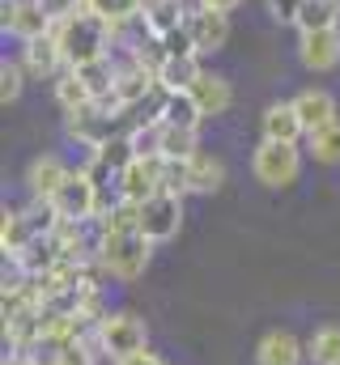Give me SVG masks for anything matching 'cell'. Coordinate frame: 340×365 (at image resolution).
I'll list each match as a JSON object with an SVG mask.
<instances>
[{
    "label": "cell",
    "mask_w": 340,
    "mask_h": 365,
    "mask_svg": "<svg viewBox=\"0 0 340 365\" xmlns=\"http://www.w3.org/2000/svg\"><path fill=\"white\" fill-rule=\"evenodd\" d=\"M56 38H60V51H64V64L69 68H85L94 60H106L111 56V43H115V26L102 21L98 13H73L56 26Z\"/></svg>",
    "instance_id": "6da1fadb"
},
{
    "label": "cell",
    "mask_w": 340,
    "mask_h": 365,
    "mask_svg": "<svg viewBox=\"0 0 340 365\" xmlns=\"http://www.w3.org/2000/svg\"><path fill=\"white\" fill-rule=\"evenodd\" d=\"M149 255H154V242L141 230H106V242H102V255H98V272L115 276V280H136L149 268Z\"/></svg>",
    "instance_id": "7a4b0ae2"
},
{
    "label": "cell",
    "mask_w": 340,
    "mask_h": 365,
    "mask_svg": "<svg viewBox=\"0 0 340 365\" xmlns=\"http://www.w3.org/2000/svg\"><path fill=\"white\" fill-rule=\"evenodd\" d=\"M145 344H149V331H145V323H141L136 314H128V310H106V314L98 319V349H102V357L124 361V357L145 353Z\"/></svg>",
    "instance_id": "3957f363"
},
{
    "label": "cell",
    "mask_w": 340,
    "mask_h": 365,
    "mask_svg": "<svg viewBox=\"0 0 340 365\" xmlns=\"http://www.w3.org/2000/svg\"><path fill=\"white\" fill-rule=\"evenodd\" d=\"M51 204H56V212H60L64 221H89V217L106 212L102 187L89 175V166H85V170H69V179L60 182V191L51 195Z\"/></svg>",
    "instance_id": "277c9868"
},
{
    "label": "cell",
    "mask_w": 340,
    "mask_h": 365,
    "mask_svg": "<svg viewBox=\"0 0 340 365\" xmlns=\"http://www.w3.org/2000/svg\"><path fill=\"white\" fill-rule=\"evenodd\" d=\"M251 175L264 187H289L302 175V149L294 140H259L251 158Z\"/></svg>",
    "instance_id": "5b68a950"
},
{
    "label": "cell",
    "mask_w": 340,
    "mask_h": 365,
    "mask_svg": "<svg viewBox=\"0 0 340 365\" xmlns=\"http://www.w3.org/2000/svg\"><path fill=\"white\" fill-rule=\"evenodd\" d=\"M64 128H69L73 140H81L85 149L94 153L98 145H106L111 136H119V115H115L106 102H89V106H81V110H69Z\"/></svg>",
    "instance_id": "8992f818"
},
{
    "label": "cell",
    "mask_w": 340,
    "mask_h": 365,
    "mask_svg": "<svg viewBox=\"0 0 340 365\" xmlns=\"http://www.w3.org/2000/svg\"><path fill=\"white\" fill-rule=\"evenodd\" d=\"M183 225V195H170V191H158L141 204V234L149 242H170Z\"/></svg>",
    "instance_id": "52a82bcc"
},
{
    "label": "cell",
    "mask_w": 340,
    "mask_h": 365,
    "mask_svg": "<svg viewBox=\"0 0 340 365\" xmlns=\"http://www.w3.org/2000/svg\"><path fill=\"white\" fill-rule=\"evenodd\" d=\"M187 34L196 43V56H213L230 43V13L200 4L196 13H187Z\"/></svg>",
    "instance_id": "ba28073f"
},
{
    "label": "cell",
    "mask_w": 340,
    "mask_h": 365,
    "mask_svg": "<svg viewBox=\"0 0 340 365\" xmlns=\"http://www.w3.org/2000/svg\"><path fill=\"white\" fill-rule=\"evenodd\" d=\"M119 200H132V204H145L149 195L162 191V158H136L119 179H115Z\"/></svg>",
    "instance_id": "9c48e42d"
},
{
    "label": "cell",
    "mask_w": 340,
    "mask_h": 365,
    "mask_svg": "<svg viewBox=\"0 0 340 365\" xmlns=\"http://www.w3.org/2000/svg\"><path fill=\"white\" fill-rule=\"evenodd\" d=\"M0 9H4V30H9V34H17L21 43L43 38V34H51V30H56V21L43 13V4H39V0H4Z\"/></svg>",
    "instance_id": "30bf717a"
},
{
    "label": "cell",
    "mask_w": 340,
    "mask_h": 365,
    "mask_svg": "<svg viewBox=\"0 0 340 365\" xmlns=\"http://www.w3.org/2000/svg\"><path fill=\"white\" fill-rule=\"evenodd\" d=\"M298 60H302L311 73H332L340 64V26L298 34Z\"/></svg>",
    "instance_id": "8fae6325"
},
{
    "label": "cell",
    "mask_w": 340,
    "mask_h": 365,
    "mask_svg": "<svg viewBox=\"0 0 340 365\" xmlns=\"http://www.w3.org/2000/svg\"><path fill=\"white\" fill-rule=\"evenodd\" d=\"M21 68H26L30 77H47V81H56V77L69 68V64H64V51H60L56 30H51V34H43V38L21 43Z\"/></svg>",
    "instance_id": "7c38bea8"
},
{
    "label": "cell",
    "mask_w": 340,
    "mask_h": 365,
    "mask_svg": "<svg viewBox=\"0 0 340 365\" xmlns=\"http://www.w3.org/2000/svg\"><path fill=\"white\" fill-rule=\"evenodd\" d=\"M302 361H306V344L294 331H285V327L268 331L255 344V365H302Z\"/></svg>",
    "instance_id": "4fadbf2b"
},
{
    "label": "cell",
    "mask_w": 340,
    "mask_h": 365,
    "mask_svg": "<svg viewBox=\"0 0 340 365\" xmlns=\"http://www.w3.org/2000/svg\"><path fill=\"white\" fill-rule=\"evenodd\" d=\"M64 179H69V166L56 153H43V158H34L26 166V191H30V200H51Z\"/></svg>",
    "instance_id": "5bb4252c"
},
{
    "label": "cell",
    "mask_w": 340,
    "mask_h": 365,
    "mask_svg": "<svg viewBox=\"0 0 340 365\" xmlns=\"http://www.w3.org/2000/svg\"><path fill=\"white\" fill-rule=\"evenodd\" d=\"M191 98H196V106H200V115L204 119H217V115H226L230 110V102H234V90H230V81L226 77H217V73H200L196 77V86H191Z\"/></svg>",
    "instance_id": "9a60e30c"
},
{
    "label": "cell",
    "mask_w": 340,
    "mask_h": 365,
    "mask_svg": "<svg viewBox=\"0 0 340 365\" xmlns=\"http://www.w3.org/2000/svg\"><path fill=\"white\" fill-rule=\"evenodd\" d=\"M259 128H264V140H294V145H298V136H306V128H302L294 102H272V106L259 115Z\"/></svg>",
    "instance_id": "2e32d148"
},
{
    "label": "cell",
    "mask_w": 340,
    "mask_h": 365,
    "mask_svg": "<svg viewBox=\"0 0 340 365\" xmlns=\"http://www.w3.org/2000/svg\"><path fill=\"white\" fill-rule=\"evenodd\" d=\"M294 106H298V119H302L306 136L319 132V128H328V123H336V98L328 90H302L294 98Z\"/></svg>",
    "instance_id": "e0dca14e"
},
{
    "label": "cell",
    "mask_w": 340,
    "mask_h": 365,
    "mask_svg": "<svg viewBox=\"0 0 340 365\" xmlns=\"http://www.w3.org/2000/svg\"><path fill=\"white\" fill-rule=\"evenodd\" d=\"M187 21V4L183 0H145V13H141V26L158 38H166L170 30H179Z\"/></svg>",
    "instance_id": "ac0fdd59"
},
{
    "label": "cell",
    "mask_w": 340,
    "mask_h": 365,
    "mask_svg": "<svg viewBox=\"0 0 340 365\" xmlns=\"http://www.w3.org/2000/svg\"><path fill=\"white\" fill-rule=\"evenodd\" d=\"M187 182H191V191L196 195H213L221 182H226V162L221 158H213V153H191L187 158Z\"/></svg>",
    "instance_id": "d6986e66"
},
{
    "label": "cell",
    "mask_w": 340,
    "mask_h": 365,
    "mask_svg": "<svg viewBox=\"0 0 340 365\" xmlns=\"http://www.w3.org/2000/svg\"><path fill=\"white\" fill-rule=\"evenodd\" d=\"M200 56H166V64L158 68V86L166 93H187L200 77Z\"/></svg>",
    "instance_id": "ffe728a7"
},
{
    "label": "cell",
    "mask_w": 340,
    "mask_h": 365,
    "mask_svg": "<svg viewBox=\"0 0 340 365\" xmlns=\"http://www.w3.org/2000/svg\"><path fill=\"white\" fill-rule=\"evenodd\" d=\"M298 34H311V30H332L340 26V0H302L298 17H294Z\"/></svg>",
    "instance_id": "44dd1931"
},
{
    "label": "cell",
    "mask_w": 340,
    "mask_h": 365,
    "mask_svg": "<svg viewBox=\"0 0 340 365\" xmlns=\"http://www.w3.org/2000/svg\"><path fill=\"white\" fill-rule=\"evenodd\" d=\"M162 123H166V128H191V132H200L204 115H200V106H196L191 93H166V102H162Z\"/></svg>",
    "instance_id": "7402d4cb"
},
{
    "label": "cell",
    "mask_w": 340,
    "mask_h": 365,
    "mask_svg": "<svg viewBox=\"0 0 340 365\" xmlns=\"http://www.w3.org/2000/svg\"><path fill=\"white\" fill-rule=\"evenodd\" d=\"M85 9H89V13H98L102 21H111L115 30H124V26L141 21L145 0H85Z\"/></svg>",
    "instance_id": "603a6c76"
},
{
    "label": "cell",
    "mask_w": 340,
    "mask_h": 365,
    "mask_svg": "<svg viewBox=\"0 0 340 365\" xmlns=\"http://www.w3.org/2000/svg\"><path fill=\"white\" fill-rule=\"evenodd\" d=\"M306 361L311 365H336L340 361V327L336 323H324L311 331L306 340Z\"/></svg>",
    "instance_id": "cb8c5ba5"
},
{
    "label": "cell",
    "mask_w": 340,
    "mask_h": 365,
    "mask_svg": "<svg viewBox=\"0 0 340 365\" xmlns=\"http://www.w3.org/2000/svg\"><path fill=\"white\" fill-rule=\"evenodd\" d=\"M56 102H60V110H64V115H69V110H81V106L94 102V93H89V86L81 81V73H77V68H64V73L56 77Z\"/></svg>",
    "instance_id": "d4e9b609"
},
{
    "label": "cell",
    "mask_w": 340,
    "mask_h": 365,
    "mask_svg": "<svg viewBox=\"0 0 340 365\" xmlns=\"http://www.w3.org/2000/svg\"><path fill=\"white\" fill-rule=\"evenodd\" d=\"M191 153H200V132H191V128H166L162 123V158L187 162Z\"/></svg>",
    "instance_id": "484cf974"
},
{
    "label": "cell",
    "mask_w": 340,
    "mask_h": 365,
    "mask_svg": "<svg viewBox=\"0 0 340 365\" xmlns=\"http://www.w3.org/2000/svg\"><path fill=\"white\" fill-rule=\"evenodd\" d=\"M306 149H311V158L319 166H336L340 162V119L328 123V128H319V132H311L306 136Z\"/></svg>",
    "instance_id": "4316f807"
},
{
    "label": "cell",
    "mask_w": 340,
    "mask_h": 365,
    "mask_svg": "<svg viewBox=\"0 0 340 365\" xmlns=\"http://www.w3.org/2000/svg\"><path fill=\"white\" fill-rule=\"evenodd\" d=\"M128 136H132L136 158H162V119H154V123H145V128H136Z\"/></svg>",
    "instance_id": "83f0119b"
},
{
    "label": "cell",
    "mask_w": 340,
    "mask_h": 365,
    "mask_svg": "<svg viewBox=\"0 0 340 365\" xmlns=\"http://www.w3.org/2000/svg\"><path fill=\"white\" fill-rule=\"evenodd\" d=\"M21 81H26V68H21V60H4V64H0V102H4V106H9V102H17Z\"/></svg>",
    "instance_id": "f1b7e54d"
},
{
    "label": "cell",
    "mask_w": 340,
    "mask_h": 365,
    "mask_svg": "<svg viewBox=\"0 0 340 365\" xmlns=\"http://www.w3.org/2000/svg\"><path fill=\"white\" fill-rule=\"evenodd\" d=\"M162 191H170V195H187V191H191V182H187V162L162 158Z\"/></svg>",
    "instance_id": "f546056e"
},
{
    "label": "cell",
    "mask_w": 340,
    "mask_h": 365,
    "mask_svg": "<svg viewBox=\"0 0 340 365\" xmlns=\"http://www.w3.org/2000/svg\"><path fill=\"white\" fill-rule=\"evenodd\" d=\"M39 4H43V13H47L56 26H60L64 17H73V13H81L85 9V0H39Z\"/></svg>",
    "instance_id": "4dcf8cb0"
},
{
    "label": "cell",
    "mask_w": 340,
    "mask_h": 365,
    "mask_svg": "<svg viewBox=\"0 0 340 365\" xmlns=\"http://www.w3.org/2000/svg\"><path fill=\"white\" fill-rule=\"evenodd\" d=\"M268 9H272V17H276V21H294V17H298V9H302V0H268Z\"/></svg>",
    "instance_id": "1f68e13d"
},
{
    "label": "cell",
    "mask_w": 340,
    "mask_h": 365,
    "mask_svg": "<svg viewBox=\"0 0 340 365\" xmlns=\"http://www.w3.org/2000/svg\"><path fill=\"white\" fill-rule=\"evenodd\" d=\"M115 365H166V361H162L158 353H149V349H145V353H136V357H124V361H115Z\"/></svg>",
    "instance_id": "d6a6232c"
},
{
    "label": "cell",
    "mask_w": 340,
    "mask_h": 365,
    "mask_svg": "<svg viewBox=\"0 0 340 365\" xmlns=\"http://www.w3.org/2000/svg\"><path fill=\"white\" fill-rule=\"evenodd\" d=\"M204 4H209V9H221V13H234L243 0H204Z\"/></svg>",
    "instance_id": "836d02e7"
},
{
    "label": "cell",
    "mask_w": 340,
    "mask_h": 365,
    "mask_svg": "<svg viewBox=\"0 0 340 365\" xmlns=\"http://www.w3.org/2000/svg\"><path fill=\"white\" fill-rule=\"evenodd\" d=\"M4 365H34V361H30L26 353H9V357H4Z\"/></svg>",
    "instance_id": "e575fe53"
},
{
    "label": "cell",
    "mask_w": 340,
    "mask_h": 365,
    "mask_svg": "<svg viewBox=\"0 0 340 365\" xmlns=\"http://www.w3.org/2000/svg\"><path fill=\"white\" fill-rule=\"evenodd\" d=\"M336 365H340V361H336Z\"/></svg>",
    "instance_id": "d590c367"
}]
</instances>
